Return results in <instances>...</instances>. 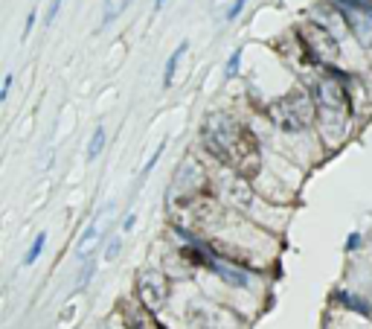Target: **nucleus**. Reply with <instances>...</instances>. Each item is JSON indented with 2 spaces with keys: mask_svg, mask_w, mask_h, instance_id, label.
Instances as JSON below:
<instances>
[{
  "mask_svg": "<svg viewBox=\"0 0 372 329\" xmlns=\"http://www.w3.org/2000/svg\"><path fill=\"white\" fill-rule=\"evenodd\" d=\"M331 76L326 82H320L317 88V102H320V111H323V126H329V131L340 137L343 128H346V120H349V111H352V102H349V90H346V79L340 76V70H329Z\"/></svg>",
  "mask_w": 372,
  "mask_h": 329,
  "instance_id": "nucleus-1",
  "label": "nucleus"
},
{
  "mask_svg": "<svg viewBox=\"0 0 372 329\" xmlns=\"http://www.w3.org/2000/svg\"><path fill=\"white\" fill-rule=\"evenodd\" d=\"M317 114L315 100L305 90H291L270 105V120L282 131H305Z\"/></svg>",
  "mask_w": 372,
  "mask_h": 329,
  "instance_id": "nucleus-2",
  "label": "nucleus"
},
{
  "mask_svg": "<svg viewBox=\"0 0 372 329\" xmlns=\"http://www.w3.org/2000/svg\"><path fill=\"white\" fill-rule=\"evenodd\" d=\"M297 38H300V50L308 65H329L340 55V47L335 41V35H331V29L317 21H303L297 27Z\"/></svg>",
  "mask_w": 372,
  "mask_h": 329,
  "instance_id": "nucleus-3",
  "label": "nucleus"
},
{
  "mask_svg": "<svg viewBox=\"0 0 372 329\" xmlns=\"http://www.w3.org/2000/svg\"><path fill=\"white\" fill-rule=\"evenodd\" d=\"M239 126H242V123H236L233 117H227V114H207L204 128H201L204 146H207L221 163H227V166H230V154H233V143H236Z\"/></svg>",
  "mask_w": 372,
  "mask_h": 329,
  "instance_id": "nucleus-4",
  "label": "nucleus"
},
{
  "mask_svg": "<svg viewBox=\"0 0 372 329\" xmlns=\"http://www.w3.org/2000/svg\"><path fill=\"white\" fill-rule=\"evenodd\" d=\"M230 169H236L239 175H244V178L259 175V169H262L259 140H256V134H253L247 126H239L236 143H233V154H230Z\"/></svg>",
  "mask_w": 372,
  "mask_h": 329,
  "instance_id": "nucleus-5",
  "label": "nucleus"
},
{
  "mask_svg": "<svg viewBox=\"0 0 372 329\" xmlns=\"http://www.w3.org/2000/svg\"><path fill=\"white\" fill-rule=\"evenodd\" d=\"M137 300L146 312H154V309H160L166 300H169V280L160 271H140L137 274Z\"/></svg>",
  "mask_w": 372,
  "mask_h": 329,
  "instance_id": "nucleus-6",
  "label": "nucleus"
},
{
  "mask_svg": "<svg viewBox=\"0 0 372 329\" xmlns=\"http://www.w3.org/2000/svg\"><path fill=\"white\" fill-rule=\"evenodd\" d=\"M343 18H346L352 35H355L366 50H372V12L369 9H343Z\"/></svg>",
  "mask_w": 372,
  "mask_h": 329,
  "instance_id": "nucleus-7",
  "label": "nucleus"
},
{
  "mask_svg": "<svg viewBox=\"0 0 372 329\" xmlns=\"http://www.w3.org/2000/svg\"><path fill=\"white\" fill-rule=\"evenodd\" d=\"M227 196L233 204H239V207H247L250 199H253V192H250V178L239 175L236 169H233V178L227 181Z\"/></svg>",
  "mask_w": 372,
  "mask_h": 329,
  "instance_id": "nucleus-8",
  "label": "nucleus"
},
{
  "mask_svg": "<svg viewBox=\"0 0 372 329\" xmlns=\"http://www.w3.org/2000/svg\"><path fill=\"white\" fill-rule=\"evenodd\" d=\"M189 50V44L186 41H181L178 47H174V53L169 55V62H166V76H163V88H172V82H174V70H178V65H181V59H184V53Z\"/></svg>",
  "mask_w": 372,
  "mask_h": 329,
  "instance_id": "nucleus-9",
  "label": "nucleus"
},
{
  "mask_svg": "<svg viewBox=\"0 0 372 329\" xmlns=\"http://www.w3.org/2000/svg\"><path fill=\"white\" fill-rule=\"evenodd\" d=\"M131 4V0H105V9H102V24L108 27L111 21H116L123 12H125V6Z\"/></svg>",
  "mask_w": 372,
  "mask_h": 329,
  "instance_id": "nucleus-10",
  "label": "nucleus"
},
{
  "mask_svg": "<svg viewBox=\"0 0 372 329\" xmlns=\"http://www.w3.org/2000/svg\"><path fill=\"white\" fill-rule=\"evenodd\" d=\"M96 239H99V224H88V230H85V236H82V242H79V248H76V254L79 257H85L88 250H90V245H96Z\"/></svg>",
  "mask_w": 372,
  "mask_h": 329,
  "instance_id": "nucleus-11",
  "label": "nucleus"
},
{
  "mask_svg": "<svg viewBox=\"0 0 372 329\" xmlns=\"http://www.w3.org/2000/svg\"><path fill=\"white\" fill-rule=\"evenodd\" d=\"M102 146H105V128L102 126H96V131H93V137H90V143H88V161H93V158H99V152H102Z\"/></svg>",
  "mask_w": 372,
  "mask_h": 329,
  "instance_id": "nucleus-12",
  "label": "nucleus"
},
{
  "mask_svg": "<svg viewBox=\"0 0 372 329\" xmlns=\"http://www.w3.org/2000/svg\"><path fill=\"white\" fill-rule=\"evenodd\" d=\"M44 242H47V234H38L35 236V242L29 245V250H27V257H24V265H32L38 257H41V250H44Z\"/></svg>",
  "mask_w": 372,
  "mask_h": 329,
  "instance_id": "nucleus-13",
  "label": "nucleus"
},
{
  "mask_svg": "<svg viewBox=\"0 0 372 329\" xmlns=\"http://www.w3.org/2000/svg\"><path fill=\"white\" fill-rule=\"evenodd\" d=\"M340 300L346 303V309H355V312H361L364 318H369V315H372V309H369L364 300H358V297H352V295H340Z\"/></svg>",
  "mask_w": 372,
  "mask_h": 329,
  "instance_id": "nucleus-14",
  "label": "nucleus"
},
{
  "mask_svg": "<svg viewBox=\"0 0 372 329\" xmlns=\"http://www.w3.org/2000/svg\"><path fill=\"white\" fill-rule=\"evenodd\" d=\"M239 65H242V50H233L230 62H227V73H224V79H233V76L239 73Z\"/></svg>",
  "mask_w": 372,
  "mask_h": 329,
  "instance_id": "nucleus-15",
  "label": "nucleus"
},
{
  "mask_svg": "<svg viewBox=\"0 0 372 329\" xmlns=\"http://www.w3.org/2000/svg\"><path fill=\"white\" fill-rule=\"evenodd\" d=\"M93 274H96V260H88V262H85V268H82V274H79V286L85 288V286H88V280H90Z\"/></svg>",
  "mask_w": 372,
  "mask_h": 329,
  "instance_id": "nucleus-16",
  "label": "nucleus"
},
{
  "mask_svg": "<svg viewBox=\"0 0 372 329\" xmlns=\"http://www.w3.org/2000/svg\"><path fill=\"white\" fill-rule=\"evenodd\" d=\"M163 149H166V143H160L158 149H154V154H151V158H149V163H146V172H143V175H149V172H151L154 166H158V161H160V154H163Z\"/></svg>",
  "mask_w": 372,
  "mask_h": 329,
  "instance_id": "nucleus-17",
  "label": "nucleus"
},
{
  "mask_svg": "<svg viewBox=\"0 0 372 329\" xmlns=\"http://www.w3.org/2000/svg\"><path fill=\"white\" fill-rule=\"evenodd\" d=\"M120 248H123V239H120V236H113L111 245H108V250H105V260H113L116 254H120Z\"/></svg>",
  "mask_w": 372,
  "mask_h": 329,
  "instance_id": "nucleus-18",
  "label": "nucleus"
},
{
  "mask_svg": "<svg viewBox=\"0 0 372 329\" xmlns=\"http://www.w3.org/2000/svg\"><path fill=\"white\" fill-rule=\"evenodd\" d=\"M62 4H64V0H50V12H47L44 27H50V24L55 21V15H58V9H62Z\"/></svg>",
  "mask_w": 372,
  "mask_h": 329,
  "instance_id": "nucleus-19",
  "label": "nucleus"
},
{
  "mask_svg": "<svg viewBox=\"0 0 372 329\" xmlns=\"http://www.w3.org/2000/svg\"><path fill=\"white\" fill-rule=\"evenodd\" d=\"M35 18H38V9H29V18H27V27H24V35H21V41H27L32 27H35Z\"/></svg>",
  "mask_w": 372,
  "mask_h": 329,
  "instance_id": "nucleus-20",
  "label": "nucleus"
},
{
  "mask_svg": "<svg viewBox=\"0 0 372 329\" xmlns=\"http://www.w3.org/2000/svg\"><path fill=\"white\" fill-rule=\"evenodd\" d=\"M244 4H247V0H236V4L230 6V12H227V18H230V21H233V18H239V12L244 9Z\"/></svg>",
  "mask_w": 372,
  "mask_h": 329,
  "instance_id": "nucleus-21",
  "label": "nucleus"
},
{
  "mask_svg": "<svg viewBox=\"0 0 372 329\" xmlns=\"http://www.w3.org/2000/svg\"><path fill=\"white\" fill-rule=\"evenodd\" d=\"M12 82H15V76H12V73H6V79H4V90H0V100H6V96H9Z\"/></svg>",
  "mask_w": 372,
  "mask_h": 329,
  "instance_id": "nucleus-22",
  "label": "nucleus"
},
{
  "mask_svg": "<svg viewBox=\"0 0 372 329\" xmlns=\"http://www.w3.org/2000/svg\"><path fill=\"white\" fill-rule=\"evenodd\" d=\"M346 248H349V250H352V248H358V234H352V236L346 239Z\"/></svg>",
  "mask_w": 372,
  "mask_h": 329,
  "instance_id": "nucleus-23",
  "label": "nucleus"
},
{
  "mask_svg": "<svg viewBox=\"0 0 372 329\" xmlns=\"http://www.w3.org/2000/svg\"><path fill=\"white\" fill-rule=\"evenodd\" d=\"M361 4V9H372V0H358Z\"/></svg>",
  "mask_w": 372,
  "mask_h": 329,
  "instance_id": "nucleus-24",
  "label": "nucleus"
},
{
  "mask_svg": "<svg viewBox=\"0 0 372 329\" xmlns=\"http://www.w3.org/2000/svg\"><path fill=\"white\" fill-rule=\"evenodd\" d=\"M163 4H166V0H154V12H160V9H163Z\"/></svg>",
  "mask_w": 372,
  "mask_h": 329,
  "instance_id": "nucleus-25",
  "label": "nucleus"
}]
</instances>
